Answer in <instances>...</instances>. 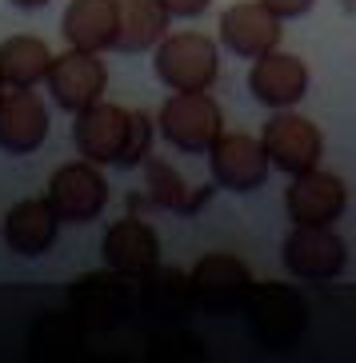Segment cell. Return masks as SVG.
Segmentation results:
<instances>
[{"label": "cell", "mask_w": 356, "mask_h": 363, "mask_svg": "<svg viewBox=\"0 0 356 363\" xmlns=\"http://www.w3.org/2000/svg\"><path fill=\"white\" fill-rule=\"evenodd\" d=\"M156 124H161V136L176 152H208L216 136L225 132L220 104L208 92H173L164 100Z\"/></svg>", "instance_id": "cell-4"}, {"label": "cell", "mask_w": 356, "mask_h": 363, "mask_svg": "<svg viewBox=\"0 0 356 363\" xmlns=\"http://www.w3.org/2000/svg\"><path fill=\"white\" fill-rule=\"evenodd\" d=\"M281 21H296V16H304V12H313L316 0H264Z\"/></svg>", "instance_id": "cell-26"}, {"label": "cell", "mask_w": 356, "mask_h": 363, "mask_svg": "<svg viewBox=\"0 0 356 363\" xmlns=\"http://www.w3.org/2000/svg\"><path fill=\"white\" fill-rule=\"evenodd\" d=\"M161 4L168 9V16L193 21V16H200V12H208V4H212V0H161Z\"/></svg>", "instance_id": "cell-25"}, {"label": "cell", "mask_w": 356, "mask_h": 363, "mask_svg": "<svg viewBox=\"0 0 356 363\" xmlns=\"http://www.w3.org/2000/svg\"><path fill=\"white\" fill-rule=\"evenodd\" d=\"M0 100H4V80H0Z\"/></svg>", "instance_id": "cell-29"}, {"label": "cell", "mask_w": 356, "mask_h": 363, "mask_svg": "<svg viewBox=\"0 0 356 363\" xmlns=\"http://www.w3.org/2000/svg\"><path fill=\"white\" fill-rule=\"evenodd\" d=\"M53 212L60 216V224H92L108 203V180L100 176V164L92 160H72L60 164L48 180V196Z\"/></svg>", "instance_id": "cell-6"}, {"label": "cell", "mask_w": 356, "mask_h": 363, "mask_svg": "<svg viewBox=\"0 0 356 363\" xmlns=\"http://www.w3.org/2000/svg\"><path fill=\"white\" fill-rule=\"evenodd\" d=\"M244 320L269 352H288L292 343L308 331V303L288 284H252L244 299Z\"/></svg>", "instance_id": "cell-1"}, {"label": "cell", "mask_w": 356, "mask_h": 363, "mask_svg": "<svg viewBox=\"0 0 356 363\" xmlns=\"http://www.w3.org/2000/svg\"><path fill=\"white\" fill-rule=\"evenodd\" d=\"M348 208V188L340 176L320 168H308L292 176L284 192V212L292 224H313V228H333Z\"/></svg>", "instance_id": "cell-11"}, {"label": "cell", "mask_w": 356, "mask_h": 363, "mask_svg": "<svg viewBox=\"0 0 356 363\" xmlns=\"http://www.w3.org/2000/svg\"><path fill=\"white\" fill-rule=\"evenodd\" d=\"M80 335H85V323L72 311H44L28 335V347H33V355H53L65 347H80Z\"/></svg>", "instance_id": "cell-22"}, {"label": "cell", "mask_w": 356, "mask_h": 363, "mask_svg": "<svg viewBox=\"0 0 356 363\" xmlns=\"http://www.w3.org/2000/svg\"><path fill=\"white\" fill-rule=\"evenodd\" d=\"M260 144L269 152V164L284 176H301V172L316 168L324 156V136L308 116H296L288 108L272 112L264 132H260Z\"/></svg>", "instance_id": "cell-7"}, {"label": "cell", "mask_w": 356, "mask_h": 363, "mask_svg": "<svg viewBox=\"0 0 356 363\" xmlns=\"http://www.w3.org/2000/svg\"><path fill=\"white\" fill-rule=\"evenodd\" d=\"M124 136H129V108L104 104V100L88 104L72 120V144L92 164H117Z\"/></svg>", "instance_id": "cell-16"}, {"label": "cell", "mask_w": 356, "mask_h": 363, "mask_svg": "<svg viewBox=\"0 0 356 363\" xmlns=\"http://www.w3.org/2000/svg\"><path fill=\"white\" fill-rule=\"evenodd\" d=\"M48 140V108L33 88H12L0 100V152L33 156Z\"/></svg>", "instance_id": "cell-15"}, {"label": "cell", "mask_w": 356, "mask_h": 363, "mask_svg": "<svg viewBox=\"0 0 356 363\" xmlns=\"http://www.w3.org/2000/svg\"><path fill=\"white\" fill-rule=\"evenodd\" d=\"M144 172H149V192L156 203L164 208H184V180H176L173 172L156 160H144Z\"/></svg>", "instance_id": "cell-24"}, {"label": "cell", "mask_w": 356, "mask_h": 363, "mask_svg": "<svg viewBox=\"0 0 356 363\" xmlns=\"http://www.w3.org/2000/svg\"><path fill=\"white\" fill-rule=\"evenodd\" d=\"M144 308H149L152 315H161V320H184V315L196 308L188 276L156 264L149 276H144Z\"/></svg>", "instance_id": "cell-21"}, {"label": "cell", "mask_w": 356, "mask_h": 363, "mask_svg": "<svg viewBox=\"0 0 356 363\" xmlns=\"http://www.w3.org/2000/svg\"><path fill=\"white\" fill-rule=\"evenodd\" d=\"M60 33L68 48L80 52H108L117 40V4L112 0H68L60 16Z\"/></svg>", "instance_id": "cell-19"}, {"label": "cell", "mask_w": 356, "mask_h": 363, "mask_svg": "<svg viewBox=\"0 0 356 363\" xmlns=\"http://www.w3.org/2000/svg\"><path fill=\"white\" fill-rule=\"evenodd\" d=\"M68 311L85 323V331H112L129 320L132 311V291L129 276L120 272H85L80 279H72L68 288Z\"/></svg>", "instance_id": "cell-5"}, {"label": "cell", "mask_w": 356, "mask_h": 363, "mask_svg": "<svg viewBox=\"0 0 356 363\" xmlns=\"http://www.w3.org/2000/svg\"><path fill=\"white\" fill-rule=\"evenodd\" d=\"M249 92H252L257 104L272 108V112H281V108H296L304 96H308V65H304L301 56L272 48V52H264V56L252 60V68H249Z\"/></svg>", "instance_id": "cell-12"}, {"label": "cell", "mask_w": 356, "mask_h": 363, "mask_svg": "<svg viewBox=\"0 0 356 363\" xmlns=\"http://www.w3.org/2000/svg\"><path fill=\"white\" fill-rule=\"evenodd\" d=\"M117 4V40L112 48L124 56L149 52L168 36V9L161 0H112Z\"/></svg>", "instance_id": "cell-18"}, {"label": "cell", "mask_w": 356, "mask_h": 363, "mask_svg": "<svg viewBox=\"0 0 356 363\" xmlns=\"http://www.w3.org/2000/svg\"><path fill=\"white\" fill-rule=\"evenodd\" d=\"M152 136H156V128H152L149 112H129V136H124L117 168H141L152 156Z\"/></svg>", "instance_id": "cell-23"}, {"label": "cell", "mask_w": 356, "mask_h": 363, "mask_svg": "<svg viewBox=\"0 0 356 363\" xmlns=\"http://www.w3.org/2000/svg\"><path fill=\"white\" fill-rule=\"evenodd\" d=\"M156 76L173 92H208L220 76V52L200 33H176L156 44Z\"/></svg>", "instance_id": "cell-2"}, {"label": "cell", "mask_w": 356, "mask_h": 363, "mask_svg": "<svg viewBox=\"0 0 356 363\" xmlns=\"http://www.w3.org/2000/svg\"><path fill=\"white\" fill-rule=\"evenodd\" d=\"M9 4H16V9H44V4H48V0H9Z\"/></svg>", "instance_id": "cell-27"}, {"label": "cell", "mask_w": 356, "mask_h": 363, "mask_svg": "<svg viewBox=\"0 0 356 363\" xmlns=\"http://www.w3.org/2000/svg\"><path fill=\"white\" fill-rule=\"evenodd\" d=\"M188 284H193V299L200 311H208V315H237L257 279H252V267L240 256L212 252V256L196 259V267L188 272Z\"/></svg>", "instance_id": "cell-3"}, {"label": "cell", "mask_w": 356, "mask_h": 363, "mask_svg": "<svg viewBox=\"0 0 356 363\" xmlns=\"http://www.w3.org/2000/svg\"><path fill=\"white\" fill-rule=\"evenodd\" d=\"M284 267L304 284H328L345 272L348 247L333 228H313V224H292L284 235Z\"/></svg>", "instance_id": "cell-8"}, {"label": "cell", "mask_w": 356, "mask_h": 363, "mask_svg": "<svg viewBox=\"0 0 356 363\" xmlns=\"http://www.w3.org/2000/svg\"><path fill=\"white\" fill-rule=\"evenodd\" d=\"M44 84L53 92V104L65 112H85L88 104H97L108 88V68L97 52H80L68 48L65 56H53V68L44 76Z\"/></svg>", "instance_id": "cell-10"}, {"label": "cell", "mask_w": 356, "mask_h": 363, "mask_svg": "<svg viewBox=\"0 0 356 363\" xmlns=\"http://www.w3.org/2000/svg\"><path fill=\"white\" fill-rule=\"evenodd\" d=\"M100 256H104V264L112 267V272H120V276L144 279L152 267L161 264V235H156L152 224H144L136 216H124V220H117V224L104 232Z\"/></svg>", "instance_id": "cell-14"}, {"label": "cell", "mask_w": 356, "mask_h": 363, "mask_svg": "<svg viewBox=\"0 0 356 363\" xmlns=\"http://www.w3.org/2000/svg\"><path fill=\"white\" fill-rule=\"evenodd\" d=\"M56 235H60V216L48 200H21L4 216V244L21 259H41L44 252H53Z\"/></svg>", "instance_id": "cell-17"}, {"label": "cell", "mask_w": 356, "mask_h": 363, "mask_svg": "<svg viewBox=\"0 0 356 363\" xmlns=\"http://www.w3.org/2000/svg\"><path fill=\"white\" fill-rule=\"evenodd\" d=\"M336 4H340L345 12H356V0H336Z\"/></svg>", "instance_id": "cell-28"}, {"label": "cell", "mask_w": 356, "mask_h": 363, "mask_svg": "<svg viewBox=\"0 0 356 363\" xmlns=\"http://www.w3.org/2000/svg\"><path fill=\"white\" fill-rule=\"evenodd\" d=\"M281 36H284L281 16L264 0H240V4L220 12V40L240 60H257V56L272 52L281 44Z\"/></svg>", "instance_id": "cell-13"}, {"label": "cell", "mask_w": 356, "mask_h": 363, "mask_svg": "<svg viewBox=\"0 0 356 363\" xmlns=\"http://www.w3.org/2000/svg\"><path fill=\"white\" fill-rule=\"evenodd\" d=\"M269 152L257 136L249 132H220L216 144L208 148V172L212 180L228 192H257L260 184L269 180Z\"/></svg>", "instance_id": "cell-9"}, {"label": "cell", "mask_w": 356, "mask_h": 363, "mask_svg": "<svg viewBox=\"0 0 356 363\" xmlns=\"http://www.w3.org/2000/svg\"><path fill=\"white\" fill-rule=\"evenodd\" d=\"M53 68V52L41 36H9L0 44V80L4 88H33Z\"/></svg>", "instance_id": "cell-20"}]
</instances>
